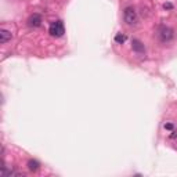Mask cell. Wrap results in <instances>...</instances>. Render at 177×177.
<instances>
[{"instance_id":"obj_10","label":"cell","mask_w":177,"mask_h":177,"mask_svg":"<svg viewBox=\"0 0 177 177\" xmlns=\"http://www.w3.org/2000/svg\"><path fill=\"white\" fill-rule=\"evenodd\" d=\"M165 129H166V130H173V125L172 123H166V125H165Z\"/></svg>"},{"instance_id":"obj_3","label":"cell","mask_w":177,"mask_h":177,"mask_svg":"<svg viewBox=\"0 0 177 177\" xmlns=\"http://www.w3.org/2000/svg\"><path fill=\"white\" fill-rule=\"evenodd\" d=\"M50 35L51 36H55V37H60L64 35V32H65V28H64V24L61 21H55L53 22L51 25H50Z\"/></svg>"},{"instance_id":"obj_4","label":"cell","mask_w":177,"mask_h":177,"mask_svg":"<svg viewBox=\"0 0 177 177\" xmlns=\"http://www.w3.org/2000/svg\"><path fill=\"white\" fill-rule=\"evenodd\" d=\"M42 22H43L42 15H39V14H32L28 18V25L32 26V28H39L42 25Z\"/></svg>"},{"instance_id":"obj_1","label":"cell","mask_w":177,"mask_h":177,"mask_svg":"<svg viewBox=\"0 0 177 177\" xmlns=\"http://www.w3.org/2000/svg\"><path fill=\"white\" fill-rule=\"evenodd\" d=\"M123 19L127 25H136L138 21V15H137V11L136 8L133 7H126L125 11H123Z\"/></svg>"},{"instance_id":"obj_11","label":"cell","mask_w":177,"mask_h":177,"mask_svg":"<svg viewBox=\"0 0 177 177\" xmlns=\"http://www.w3.org/2000/svg\"><path fill=\"white\" fill-rule=\"evenodd\" d=\"M177 137V130H173L172 134H170V138H176Z\"/></svg>"},{"instance_id":"obj_7","label":"cell","mask_w":177,"mask_h":177,"mask_svg":"<svg viewBox=\"0 0 177 177\" xmlns=\"http://www.w3.org/2000/svg\"><path fill=\"white\" fill-rule=\"evenodd\" d=\"M39 167H40V163L36 159H29L28 161V169L31 170V172H36Z\"/></svg>"},{"instance_id":"obj_5","label":"cell","mask_w":177,"mask_h":177,"mask_svg":"<svg viewBox=\"0 0 177 177\" xmlns=\"http://www.w3.org/2000/svg\"><path fill=\"white\" fill-rule=\"evenodd\" d=\"M11 37H13V35H11L10 31L0 29V43L2 44H4V43H7L8 40H11Z\"/></svg>"},{"instance_id":"obj_2","label":"cell","mask_w":177,"mask_h":177,"mask_svg":"<svg viewBox=\"0 0 177 177\" xmlns=\"http://www.w3.org/2000/svg\"><path fill=\"white\" fill-rule=\"evenodd\" d=\"M158 37L161 42L167 43L175 37V32H173V29L169 28V26H161V28L158 29Z\"/></svg>"},{"instance_id":"obj_8","label":"cell","mask_w":177,"mask_h":177,"mask_svg":"<svg viewBox=\"0 0 177 177\" xmlns=\"http://www.w3.org/2000/svg\"><path fill=\"white\" fill-rule=\"evenodd\" d=\"M115 42L119 43V44H123L126 42V36L125 35H122V33H118L116 36H115Z\"/></svg>"},{"instance_id":"obj_9","label":"cell","mask_w":177,"mask_h":177,"mask_svg":"<svg viewBox=\"0 0 177 177\" xmlns=\"http://www.w3.org/2000/svg\"><path fill=\"white\" fill-rule=\"evenodd\" d=\"M163 7L166 8V10H172V8H173V6L170 4V3H165V4H163Z\"/></svg>"},{"instance_id":"obj_6","label":"cell","mask_w":177,"mask_h":177,"mask_svg":"<svg viewBox=\"0 0 177 177\" xmlns=\"http://www.w3.org/2000/svg\"><path fill=\"white\" fill-rule=\"evenodd\" d=\"M132 49L134 50L136 53H144L145 51V47H144V44L140 42V40L137 39H133L132 40Z\"/></svg>"}]
</instances>
